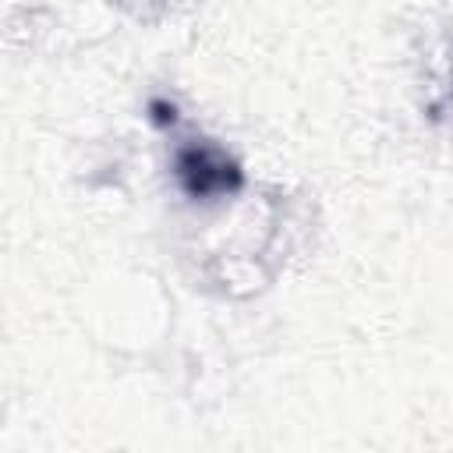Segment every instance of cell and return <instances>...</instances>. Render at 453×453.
<instances>
[{"label": "cell", "mask_w": 453, "mask_h": 453, "mask_svg": "<svg viewBox=\"0 0 453 453\" xmlns=\"http://www.w3.org/2000/svg\"><path fill=\"white\" fill-rule=\"evenodd\" d=\"M177 180L191 198H212L237 191L244 177L223 149L209 142H191L177 152Z\"/></svg>", "instance_id": "1"}]
</instances>
